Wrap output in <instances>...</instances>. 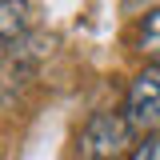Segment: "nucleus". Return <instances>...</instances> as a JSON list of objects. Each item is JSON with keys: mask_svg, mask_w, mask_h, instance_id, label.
Segmentation results:
<instances>
[{"mask_svg": "<svg viewBox=\"0 0 160 160\" xmlns=\"http://www.w3.org/2000/svg\"><path fill=\"white\" fill-rule=\"evenodd\" d=\"M132 124L124 116V108H100L92 116L84 120V128H80L76 136V156L80 160H116L128 152V144H132Z\"/></svg>", "mask_w": 160, "mask_h": 160, "instance_id": "f257e3e1", "label": "nucleus"}, {"mask_svg": "<svg viewBox=\"0 0 160 160\" xmlns=\"http://www.w3.org/2000/svg\"><path fill=\"white\" fill-rule=\"evenodd\" d=\"M124 116L136 132H160V64H148L124 92Z\"/></svg>", "mask_w": 160, "mask_h": 160, "instance_id": "f03ea898", "label": "nucleus"}, {"mask_svg": "<svg viewBox=\"0 0 160 160\" xmlns=\"http://www.w3.org/2000/svg\"><path fill=\"white\" fill-rule=\"evenodd\" d=\"M32 28V4L28 0H0V52H12L28 40Z\"/></svg>", "mask_w": 160, "mask_h": 160, "instance_id": "7ed1b4c3", "label": "nucleus"}, {"mask_svg": "<svg viewBox=\"0 0 160 160\" xmlns=\"http://www.w3.org/2000/svg\"><path fill=\"white\" fill-rule=\"evenodd\" d=\"M136 52L148 64H160V8H152L136 28Z\"/></svg>", "mask_w": 160, "mask_h": 160, "instance_id": "20e7f679", "label": "nucleus"}, {"mask_svg": "<svg viewBox=\"0 0 160 160\" xmlns=\"http://www.w3.org/2000/svg\"><path fill=\"white\" fill-rule=\"evenodd\" d=\"M128 160H160V132H148V136L132 148V156H128Z\"/></svg>", "mask_w": 160, "mask_h": 160, "instance_id": "39448f33", "label": "nucleus"}]
</instances>
